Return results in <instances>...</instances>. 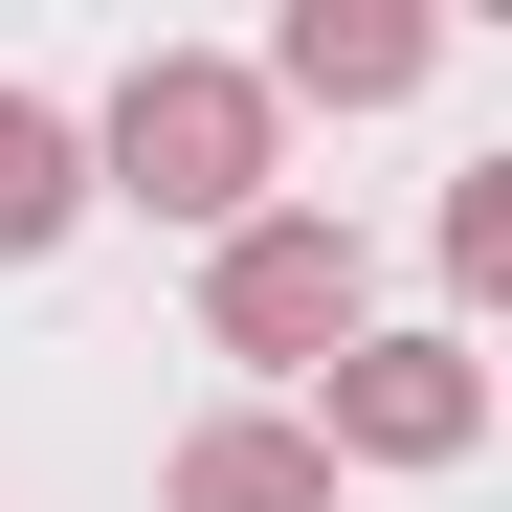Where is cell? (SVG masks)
<instances>
[{"mask_svg": "<svg viewBox=\"0 0 512 512\" xmlns=\"http://www.w3.org/2000/svg\"><path fill=\"white\" fill-rule=\"evenodd\" d=\"M245 179H268V90H245V67H134L112 201H156V223H245Z\"/></svg>", "mask_w": 512, "mask_h": 512, "instance_id": "6da1fadb", "label": "cell"}, {"mask_svg": "<svg viewBox=\"0 0 512 512\" xmlns=\"http://www.w3.org/2000/svg\"><path fill=\"white\" fill-rule=\"evenodd\" d=\"M357 334V245L334 223H223V357H334Z\"/></svg>", "mask_w": 512, "mask_h": 512, "instance_id": "7a4b0ae2", "label": "cell"}, {"mask_svg": "<svg viewBox=\"0 0 512 512\" xmlns=\"http://www.w3.org/2000/svg\"><path fill=\"white\" fill-rule=\"evenodd\" d=\"M468 423H490L468 334H379V357H334V446H379V468H446Z\"/></svg>", "mask_w": 512, "mask_h": 512, "instance_id": "3957f363", "label": "cell"}, {"mask_svg": "<svg viewBox=\"0 0 512 512\" xmlns=\"http://www.w3.org/2000/svg\"><path fill=\"white\" fill-rule=\"evenodd\" d=\"M179 512H334V446H312V423H201Z\"/></svg>", "mask_w": 512, "mask_h": 512, "instance_id": "277c9868", "label": "cell"}, {"mask_svg": "<svg viewBox=\"0 0 512 512\" xmlns=\"http://www.w3.org/2000/svg\"><path fill=\"white\" fill-rule=\"evenodd\" d=\"M290 90H334V112L423 90V23H401V0H312V23H290Z\"/></svg>", "mask_w": 512, "mask_h": 512, "instance_id": "5b68a950", "label": "cell"}, {"mask_svg": "<svg viewBox=\"0 0 512 512\" xmlns=\"http://www.w3.org/2000/svg\"><path fill=\"white\" fill-rule=\"evenodd\" d=\"M67 201H90V179H67V134H45L23 90H0V268H23V245H45Z\"/></svg>", "mask_w": 512, "mask_h": 512, "instance_id": "8992f818", "label": "cell"}]
</instances>
